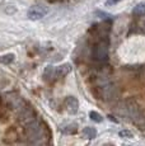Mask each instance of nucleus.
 I'll list each match as a JSON object with an SVG mask.
<instances>
[{
  "label": "nucleus",
  "mask_w": 145,
  "mask_h": 146,
  "mask_svg": "<svg viewBox=\"0 0 145 146\" xmlns=\"http://www.w3.org/2000/svg\"><path fill=\"white\" fill-rule=\"evenodd\" d=\"M24 131H26V136L31 141H38L43 136V128L36 119L24 126Z\"/></svg>",
  "instance_id": "obj_1"
},
{
  "label": "nucleus",
  "mask_w": 145,
  "mask_h": 146,
  "mask_svg": "<svg viewBox=\"0 0 145 146\" xmlns=\"http://www.w3.org/2000/svg\"><path fill=\"white\" fill-rule=\"evenodd\" d=\"M93 56L97 61L103 62L108 58V41L107 40H99L94 46Z\"/></svg>",
  "instance_id": "obj_2"
},
{
  "label": "nucleus",
  "mask_w": 145,
  "mask_h": 146,
  "mask_svg": "<svg viewBox=\"0 0 145 146\" xmlns=\"http://www.w3.org/2000/svg\"><path fill=\"white\" fill-rule=\"evenodd\" d=\"M47 13H49V8H47L46 5L36 4V5H32L28 9L27 17H28L31 21H38V19L43 18Z\"/></svg>",
  "instance_id": "obj_3"
},
{
  "label": "nucleus",
  "mask_w": 145,
  "mask_h": 146,
  "mask_svg": "<svg viewBox=\"0 0 145 146\" xmlns=\"http://www.w3.org/2000/svg\"><path fill=\"white\" fill-rule=\"evenodd\" d=\"M18 119L21 123H23L24 126L31 123L32 121H35V111H33L31 107H22L21 111L18 113Z\"/></svg>",
  "instance_id": "obj_4"
},
{
  "label": "nucleus",
  "mask_w": 145,
  "mask_h": 146,
  "mask_svg": "<svg viewBox=\"0 0 145 146\" xmlns=\"http://www.w3.org/2000/svg\"><path fill=\"white\" fill-rule=\"evenodd\" d=\"M64 106H65L66 112L70 114H76L79 111V100L72 95H69L64 99Z\"/></svg>",
  "instance_id": "obj_5"
},
{
  "label": "nucleus",
  "mask_w": 145,
  "mask_h": 146,
  "mask_svg": "<svg viewBox=\"0 0 145 146\" xmlns=\"http://www.w3.org/2000/svg\"><path fill=\"white\" fill-rule=\"evenodd\" d=\"M70 71H71V65H70V64H63V65L55 67V74H56V79L65 78Z\"/></svg>",
  "instance_id": "obj_6"
},
{
  "label": "nucleus",
  "mask_w": 145,
  "mask_h": 146,
  "mask_svg": "<svg viewBox=\"0 0 145 146\" xmlns=\"http://www.w3.org/2000/svg\"><path fill=\"white\" fill-rule=\"evenodd\" d=\"M43 79L46 81H54L56 80V74H55L54 66H47L43 70Z\"/></svg>",
  "instance_id": "obj_7"
},
{
  "label": "nucleus",
  "mask_w": 145,
  "mask_h": 146,
  "mask_svg": "<svg viewBox=\"0 0 145 146\" xmlns=\"http://www.w3.org/2000/svg\"><path fill=\"white\" fill-rule=\"evenodd\" d=\"M61 132L65 135H74L78 131V125L76 123H66V125L61 126Z\"/></svg>",
  "instance_id": "obj_8"
},
{
  "label": "nucleus",
  "mask_w": 145,
  "mask_h": 146,
  "mask_svg": "<svg viewBox=\"0 0 145 146\" xmlns=\"http://www.w3.org/2000/svg\"><path fill=\"white\" fill-rule=\"evenodd\" d=\"M83 135H84L85 139L93 140V139H96V136H97V130L94 127H85L84 130H83Z\"/></svg>",
  "instance_id": "obj_9"
},
{
  "label": "nucleus",
  "mask_w": 145,
  "mask_h": 146,
  "mask_svg": "<svg viewBox=\"0 0 145 146\" xmlns=\"http://www.w3.org/2000/svg\"><path fill=\"white\" fill-rule=\"evenodd\" d=\"M15 55L14 53H5V55L0 56V64H4V65H9L14 61Z\"/></svg>",
  "instance_id": "obj_10"
},
{
  "label": "nucleus",
  "mask_w": 145,
  "mask_h": 146,
  "mask_svg": "<svg viewBox=\"0 0 145 146\" xmlns=\"http://www.w3.org/2000/svg\"><path fill=\"white\" fill-rule=\"evenodd\" d=\"M134 15H138V17H141L145 14V3H140V4H138L135 8H134L132 10Z\"/></svg>",
  "instance_id": "obj_11"
},
{
  "label": "nucleus",
  "mask_w": 145,
  "mask_h": 146,
  "mask_svg": "<svg viewBox=\"0 0 145 146\" xmlns=\"http://www.w3.org/2000/svg\"><path fill=\"white\" fill-rule=\"evenodd\" d=\"M89 118H90L92 121H94V122H97V123H101L103 121L102 114H99L98 112H96V111H90V112H89Z\"/></svg>",
  "instance_id": "obj_12"
},
{
  "label": "nucleus",
  "mask_w": 145,
  "mask_h": 146,
  "mask_svg": "<svg viewBox=\"0 0 145 146\" xmlns=\"http://www.w3.org/2000/svg\"><path fill=\"white\" fill-rule=\"evenodd\" d=\"M118 136L120 137H124V139H131V137H134V133L131 132L129 130H122L118 132Z\"/></svg>",
  "instance_id": "obj_13"
},
{
  "label": "nucleus",
  "mask_w": 145,
  "mask_h": 146,
  "mask_svg": "<svg viewBox=\"0 0 145 146\" xmlns=\"http://www.w3.org/2000/svg\"><path fill=\"white\" fill-rule=\"evenodd\" d=\"M121 0H107L106 1V5H108V7H111V5H115L117 4V3H120Z\"/></svg>",
  "instance_id": "obj_14"
}]
</instances>
